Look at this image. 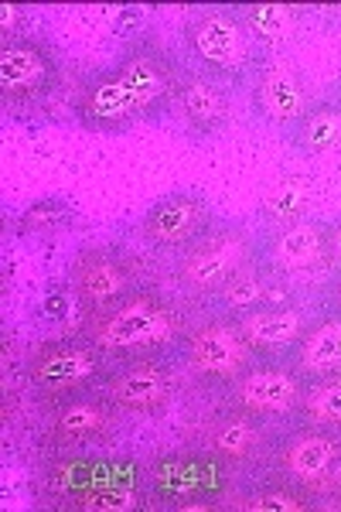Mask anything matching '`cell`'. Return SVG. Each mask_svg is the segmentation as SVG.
<instances>
[{"label": "cell", "mask_w": 341, "mask_h": 512, "mask_svg": "<svg viewBox=\"0 0 341 512\" xmlns=\"http://www.w3.org/2000/svg\"><path fill=\"white\" fill-rule=\"evenodd\" d=\"M0 21H4V41H14V38H21L24 31H21V24H24V11L21 7H14V4H4L0 7Z\"/></svg>", "instance_id": "cell-30"}, {"label": "cell", "mask_w": 341, "mask_h": 512, "mask_svg": "<svg viewBox=\"0 0 341 512\" xmlns=\"http://www.w3.org/2000/svg\"><path fill=\"white\" fill-rule=\"evenodd\" d=\"M338 103H341V93H338Z\"/></svg>", "instance_id": "cell-34"}, {"label": "cell", "mask_w": 341, "mask_h": 512, "mask_svg": "<svg viewBox=\"0 0 341 512\" xmlns=\"http://www.w3.org/2000/svg\"><path fill=\"white\" fill-rule=\"evenodd\" d=\"M174 373L168 366H161L151 355H140V359L123 362L116 373L103 379V396L123 414L137 417H154L161 410H168L174 400Z\"/></svg>", "instance_id": "cell-10"}, {"label": "cell", "mask_w": 341, "mask_h": 512, "mask_svg": "<svg viewBox=\"0 0 341 512\" xmlns=\"http://www.w3.org/2000/svg\"><path fill=\"white\" fill-rule=\"evenodd\" d=\"M76 222V209H72L65 198H35L28 209L18 212L14 219V233L24 236V239H52V236H62L72 229Z\"/></svg>", "instance_id": "cell-25"}, {"label": "cell", "mask_w": 341, "mask_h": 512, "mask_svg": "<svg viewBox=\"0 0 341 512\" xmlns=\"http://www.w3.org/2000/svg\"><path fill=\"white\" fill-rule=\"evenodd\" d=\"M113 69L127 86L140 123H157L174 113V96H178L185 69L178 65L171 48H164L154 35L133 38L113 62Z\"/></svg>", "instance_id": "cell-3"}, {"label": "cell", "mask_w": 341, "mask_h": 512, "mask_svg": "<svg viewBox=\"0 0 341 512\" xmlns=\"http://www.w3.org/2000/svg\"><path fill=\"white\" fill-rule=\"evenodd\" d=\"M249 103H253L256 120L266 127L290 130L314 103L307 89L304 72L287 59H263L260 69L249 79Z\"/></svg>", "instance_id": "cell-8"}, {"label": "cell", "mask_w": 341, "mask_h": 512, "mask_svg": "<svg viewBox=\"0 0 341 512\" xmlns=\"http://www.w3.org/2000/svg\"><path fill=\"white\" fill-rule=\"evenodd\" d=\"M266 270L277 277L287 274H307V270L328 263V222H294V226L273 229L263 250Z\"/></svg>", "instance_id": "cell-17"}, {"label": "cell", "mask_w": 341, "mask_h": 512, "mask_svg": "<svg viewBox=\"0 0 341 512\" xmlns=\"http://www.w3.org/2000/svg\"><path fill=\"white\" fill-rule=\"evenodd\" d=\"M76 509H110V512H123V509H133V502H130V495H123V492H89V495H79Z\"/></svg>", "instance_id": "cell-29"}, {"label": "cell", "mask_w": 341, "mask_h": 512, "mask_svg": "<svg viewBox=\"0 0 341 512\" xmlns=\"http://www.w3.org/2000/svg\"><path fill=\"white\" fill-rule=\"evenodd\" d=\"M253 355L256 349L246 342L239 325L226 318L205 321V325H198L195 332L185 338L188 369L198 379H205V383L232 386L249 366H253Z\"/></svg>", "instance_id": "cell-7"}, {"label": "cell", "mask_w": 341, "mask_h": 512, "mask_svg": "<svg viewBox=\"0 0 341 512\" xmlns=\"http://www.w3.org/2000/svg\"><path fill=\"white\" fill-rule=\"evenodd\" d=\"M297 154L304 158H321L341 147V103L338 99H318L307 106V113L290 127Z\"/></svg>", "instance_id": "cell-22"}, {"label": "cell", "mask_w": 341, "mask_h": 512, "mask_svg": "<svg viewBox=\"0 0 341 512\" xmlns=\"http://www.w3.org/2000/svg\"><path fill=\"white\" fill-rule=\"evenodd\" d=\"M256 263V239L246 226H212L202 239L181 250L178 284L188 294L215 297L239 270Z\"/></svg>", "instance_id": "cell-4"}, {"label": "cell", "mask_w": 341, "mask_h": 512, "mask_svg": "<svg viewBox=\"0 0 341 512\" xmlns=\"http://www.w3.org/2000/svg\"><path fill=\"white\" fill-rule=\"evenodd\" d=\"M301 417L307 427H321V431L341 434V373L321 376L304 390Z\"/></svg>", "instance_id": "cell-27"}, {"label": "cell", "mask_w": 341, "mask_h": 512, "mask_svg": "<svg viewBox=\"0 0 341 512\" xmlns=\"http://www.w3.org/2000/svg\"><path fill=\"white\" fill-rule=\"evenodd\" d=\"M331 301H335V308H338V315H341V277L335 280V287H331Z\"/></svg>", "instance_id": "cell-32"}, {"label": "cell", "mask_w": 341, "mask_h": 512, "mask_svg": "<svg viewBox=\"0 0 341 512\" xmlns=\"http://www.w3.org/2000/svg\"><path fill=\"white\" fill-rule=\"evenodd\" d=\"M331 492H335V499H338V506H341V472L335 478V485H331Z\"/></svg>", "instance_id": "cell-33"}, {"label": "cell", "mask_w": 341, "mask_h": 512, "mask_svg": "<svg viewBox=\"0 0 341 512\" xmlns=\"http://www.w3.org/2000/svg\"><path fill=\"white\" fill-rule=\"evenodd\" d=\"M219 465L222 461L212 458L209 451L161 454L151 468L154 492L161 495L164 502H171V506H181V502H191V499H215V495L222 492V485H226Z\"/></svg>", "instance_id": "cell-15"}, {"label": "cell", "mask_w": 341, "mask_h": 512, "mask_svg": "<svg viewBox=\"0 0 341 512\" xmlns=\"http://www.w3.org/2000/svg\"><path fill=\"white\" fill-rule=\"evenodd\" d=\"M103 379V352L86 338H52L28 359V383L48 400H69L89 393Z\"/></svg>", "instance_id": "cell-6"}, {"label": "cell", "mask_w": 341, "mask_h": 512, "mask_svg": "<svg viewBox=\"0 0 341 512\" xmlns=\"http://www.w3.org/2000/svg\"><path fill=\"white\" fill-rule=\"evenodd\" d=\"M328 267L341 277V219L328 226Z\"/></svg>", "instance_id": "cell-31"}, {"label": "cell", "mask_w": 341, "mask_h": 512, "mask_svg": "<svg viewBox=\"0 0 341 512\" xmlns=\"http://www.w3.org/2000/svg\"><path fill=\"white\" fill-rule=\"evenodd\" d=\"M69 287L82 308H106L133 291V267L127 256L110 246H82L69 267Z\"/></svg>", "instance_id": "cell-14"}, {"label": "cell", "mask_w": 341, "mask_h": 512, "mask_svg": "<svg viewBox=\"0 0 341 512\" xmlns=\"http://www.w3.org/2000/svg\"><path fill=\"white\" fill-rule=\"evenodd\" d=\"M266 444H270V434L263 427V417L246 414L232 403L226 414H215L202 431V451H209L222 465H249L266 451Z\"/></svg>", "instance_id": "cell-18"}, {"label": "cell", "mask_w": 341, "mask_h": 512, "mask_svg": "<svg viewBox=\"0 0 341 512\" xmlns=\"http://www.w3.org/2000/svg\"><path fill=\"white\" fill-rule=\"evenodd\" d=\"M280 478L307 492L331 489L341 472V437L321 427H304L277 448Z\"/></svg>", "instance_id": "cell-11"}, {"label": "cell", "mask_w": 341, "mask_h": 512, "mask_svg": "<svg viewBox=\"0 0 341 512\" xmlns=\"http://www.w3.org/2000/svg\"><path fill=\"white\" fill-rule=\"evenodd\" d=\"M174 117L195 140H209L219 134L232 117V93L229 86L215 82L202 72L188 69L181 76L178 96H174Z\"/></svg>", "instance_id": "cell-16"}, {"label": "cell", "mask_w": 341, "mask_h": 512, "mask_svg": "<svg viewBox=\"0 0 341 512\" xmlns=\"http://www.w3.org/2000/svg\"><path fill=\"white\" fill-rule=\"evenodd\" d=\"M215 226L212 205L198 192H171L157 198L140 219V236L157 250H188Z\"/></svg>", "instance_id": "cell-9"}, {"label": "cell", "mask_w": 341, "mask_h": 512, "mask_svg": "<svg viewBox=\"0 0 341 512\" xmlns=\"http://www.w3.org/2000/svg\"><path fill=\"white\" fill-rule=\"evenodd\" d=\"M270 280L273 270H266V263H249L215 297H219V304L229 315H246L253 308H263L266 294H270Z\"/></svg>", "instance_id": "cell-26"}, {"label": "cell", "mask_w": 341, "mask_h": 512, "mask_svg": "<svg viewBox=\"0 0 341 512\" xmlns=\"http://www.w3.org/2000/svg\"><path fill=\"white\" fill-rule=\"evenodd\" d=\"M297 373L321 379L341 373V315L314 321L297 342Z\"/></svg>", "instance_id": "cell-23"}, {"label": "cell", "mask_w": 341, "mask_h": 512, "mask_svg": "<svg viewBox=\"0 0 341 512\" xmlns=\"http://www.w3.org/2000/svg\"><path fill=\"white\" fill-rule=\"evenodd\" d=\"M185 52L195 72L209 76L222 86H243L260 69V45L249 38L246 24L239 21L236 7H209L198 11L185 24Z\"/></svg>", "instance_id": "cell-2"}, {"label": "cell", "mask_w": 341, "mask_h": 512, "mask_svg": "<svg viewBox=\"0 0 341 512\" xmlns=\"http://www.w3.org/2000/svg\"><path fill=\"white\" fill-rule=\"evenodd\" d=\"M181 335V315L154 291H130L106 308L89 311L82 338L103 355H147Z\"/></svg>", "instance_id": "cell-1"}, {"label": "cell", "mask_w": 341, "mask_h": 512, "mask_svg": "<svg viewBox=\"0 0 341 512\" xmlns=\"http://www.w3.org/2000/svg\"><path fill=\"white\" fill-rule=\"evenodd\" d=\"M314 195H318V188H314V181L307 175H284L263 195L260 209H256V219L270 229H284V226H294V222H304L311 216Z\"/></svg>", "instance_id": "cell-21"}, {"label": "cell", "mask_w": 341, "mask_h": 512, "mask_svg": "<svg viewBox=\"0 0 341 512\" xmlns=\"http://www.w3.org/2000/svg\"><path fill=\"white\" fill-rule=\"evenodd\" d=\"M72 113L89 134H127L130 127L140 123L137 106H133L127 86L120 82L113 65L82 79V86L72 96Z\"/></svg>", "instance_id": "cell-12"}, {"label": "cell", "mask_w": 341, "mask_h": 512, "mask_svg": "<svg viewBox=\"0 0 341 512\" xmlns=\"http://www.w3.org/2000/svg\"><path fill=\"white\" fill-rule=\"evenodd\" d=\"M304 379L290 366H249L236 383L229 386V403L253 417L277 420L301 410Z\"/></svg>", "instance_id": "cell-13"}, {"label": "cell", "mask_w": 341, "mask_h": 512, "mask_svg": "<svg viewBox=\"0 0 341 512\" xmlns=\"http://www.w3.org/2000/svg\"><path fill=\"white\" fill-rule=\"evenodd\" d=\"M239 21L246 24L249 38L260 45V52H273V48H284L297 31L301 11L290 4H243L236 7Z\"/></svg>", "instance_id": "cell-24"}, {"label": "cell", "mask_w": 341, "mask_h": 512, "mask_svg": "<svg viewBox=\"0 0 341 512\" xmlns=\"http://www.w3.org/2000/svg\"><path fill=\"white\" fill-rule=\"evenodd\" d=\"M58 82H62V65H58L55 48L45 38L21 35L0 45V99H4V110H35V106L55 96Z\"/></svg>", "instance_id": "cell-5"}, {"label": "cell", "mask_w": 341, "mask_h": 512, "mask_svg": "<svg viewBox=\"0 0 341 512\" xmlns=\"http://www.w3.org/2000/svg\"><path fill=\"white\" fill-rule=\"evenodd\" d=\"M236 506L243 512H311L314 499L301 485L287 482V478H277V482H266L260 489L246 492Z\"/></svg>", "instance_id": "cell-28"}, {"label": "cell", "mask_w": 341, "mask_h": 512, "mask_svg": "<svg viewBox=\"0 0 341 512\" xmlns=\"http://www.w3.org/2000/svg\"><path fill=\"white\" fill-rule=\"evenodd\" d=\"M236 325L256 352H287L297 349V342L311 328V318L297 304H263L236 315Z\"/></svg>", "instance_id": "cell-19"}, {"label": "cell", "mask_w": 341, "mask_h": 512, "mask_svg": "<svg viewBox=\"0 0 341 512\" xmlns=\"http://www.w3.org/2000/svg\"><path fill=\"white\" fill-rule=\"evenodd\" d=\"M116 420V407L106 396L96 393H79L69 400H58L55 414H52V437L58 444H93L99 437L110 434Z\"/></svg>", "instance_id": "cell-20"}]
</instances>
